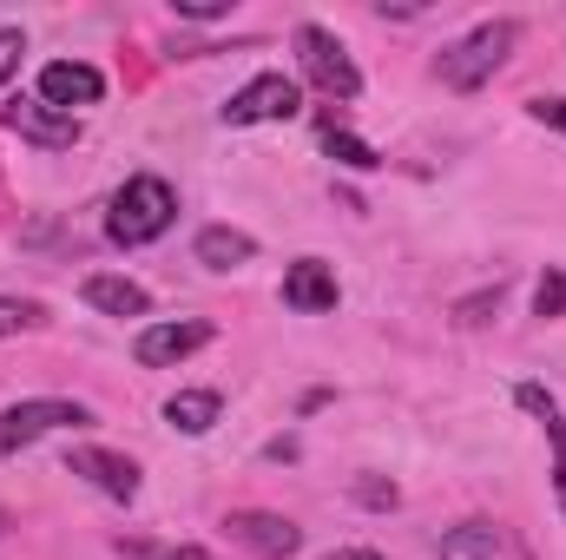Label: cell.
I'll return each mask as SVG.
<instances>
[{"instance_id":"obj_1","label":"cell","mask_w":566,"mask_h":560,"mask_svg":"<svg viewBox=\"0 0 566 560\" xmlns=\"http://www.w3.org/2000/svg\"><path fill=\"white\" fill-rule=\"evenodd\" d=\"M514 40H521V20H481L468 40L441 46V60H434V80H441L448 93H481V86H488L501 66H507Z\"/></svg>"},{"instance_id":"obj_2","label":"cell","mask_w":566,"mask_h":560,"mask_svg":"<svg viewBox=\"0 0 566 560\" xmlns=\"http://www.w3.org/2000/svg\"><path fill=\"white\" fill-rule=\"evenodd\" d=\"M171 218H178V191L158 178V172H139V178H126L119 191H113V211H106V238L113 245H151V238H165L171 231Z\"/></svg>"},{"instance_id":"obj_3","label":"cell","mask_w":566,"mask_h":560,"mask_svg":"<svg viewBox=\"0 0 566 560\" xmlns=\"http://www.w3.org/2000/svg\"><path fill=\"white\" fill-rule=\"evenodd\" d=\"M296 60H303V80H310V86H323L329 100H356V93H363L356 60H349V46H343L329 27L303 20V27H296Z\"/></svg>"},{"instance_id":"obj_4","label":"cell","mask_w":566,"mask_h":560,"mask_svg":"<svg viewBox=\"0 0 566 560\" xmlns=\"http://www.w3.org/2000/svg\"><path fill=\"white\" fill-rule=\"evenodd\" d=\"M86 403H66V396H40V403H13V409H0V462L7 455H20V448H33L40 435H53V428H86Z\"/></svg>"},{"instance_id":"obj_5","label":"cell","mask_w":566,"mask_h":560,"mask_svg":"<svg viewBox=\"0 0 566 560\" xmlns=\"http://www.w3.org/2000/svg\"><path fill=\"white\" fill-rule=\"evenodd\" d=\"M224 528H231L238 548H251L258 560H290L303 548V528H296L290 515H271V508H238Z\"/></svg>"},{"instance_id":"obj_6","label":"cell","mask_w":566,"mask_h":560,"mask_svg":"<svg viewBox=\"0 0 566 560\" xmlns=\"http://www.w3.org/2000/svg\"><path fill=\"white\" fill-rule=\"evenodd\" d=\"M296 106H303L296 80H283V73H258L244 93H231V106H224V126H264V120H290Z\"/></svg>"},{"instance_id":"obj_7","label":"cell","mask_w":566,"mask_h":560,"mask_svg":"<svg viewBox=\"0 0 566 560\" xmlns=\"http://www.w3.org/2000/svg\"><path fill=\"white\" fill-rule=\"evenodd\" d=\"M0 126L20 133V139H33V145H46V152L80 145V120L60 113V106H46V100H7V106H0Z\"/></svg>"},{"instance_id":"obj_8","label":"cell","mask_w":566,"mask_h":560,"mask_svg":"<svg viewBox=\"0 0 566 560\" xmlns=\"http://www.w3.org/2000/svg\"><path fill=\"white\" fill-rule=\"evenodd\" d=\"M205 343H211V323L178 317V323H145L139 343H133V356H139V370H171V363H185V356L205 350Z\"/></svg>"},{"instance_id":"obj_9","label":"cell","mask_w":566,"mask_h":560,"mask_svg":"<svg viewBox=\"0 0 566 560\" xmlns=\"http://www.w3.org/2000/svg\"><path fill=\"white\" fill-rule=\"evenodd\" d=\"M40 100L60 106V113H73V106H99V100H106V73L86 66V60H53V66H40Z\"/></svg>"},{"instance_id":"obj_10","label":"cell","mask_w":566,"mask_h":560,"mask_svg":"<svg viewBox=\"0 0 566 560\" xmlns=\"http://www.w3.org/2000/svg\"><path fill=\"white\" fill-rule=\"evenodd\" d=\"M66 475H86L99 495L113 501H139V462L133 455H113V448H73L66 455Z\"/></svg>"},{"instance_id":"obj_11","label":"cell","mask_w":566,"mask_h":560,"mask_svg":"<svg viewBox=\"0 0 566 560\" xmlns=\"http://www.w3.org/2000/svg\"><path fill=\"white\" fill-rule=\"evenodd\" d=\"M336 271L323 265V258H296L290 271H283V303L290 310H303V317H323V310H336Z\"/></svg>"},{"instance_id":"obj_12","label":"cell","mask_w":566,"mask_h":560,"mask_svg":"<svg viewBox=\"0 0 566 560\" xmlns=\"http://www.w3.org/2000/svg\"><path fill=\"white\" fill-rule=\"evenodd\" d=\"M514 403L541 422L547 442H554V501H560V515H566V416H560V403H554V390H541V383H521Z\"/></svg>"},{"instance_id":"obj_13","label":"cell","mask_w":566,"mask_h":560,"mask_svg":"<svg viewBox=\"0 0 566 560\" xmlns=\"http://www.w3.org/2000/svg\"><path fill=\"white\" fill-rule=\"evenodd\" d=\"M191 258H198L205 271H238V265L258 258V238H251V231H231V225H205L198 245H191Z\"/></svg>"},{"instance_id":"obj_14","label":"cell","mask_w":566,"mask_h":560,"mask_svg":"<svg viewBox=\"0 0 566 560\" xmlns=\"http://www.w3.org/2000/svg\"><path fill=\"white\" fill-rule=\"evenodd\" d=\"M80 297H86L93 310H106V317H145V310H151L145 283H133V278H113V271H93V278L80 283Z\"/></svg>"},{"instance_id":"obj_15","label":"cell","mask_w":566,"mask_h":560,"mask_svg":"<svg viewBox=\"0 0 566 560\" xmlns=\"http://www.w3.org/2000/svg\"><path fill=\"white\" fill-rule=\"evenodd\" d=\"M224 416V396L218 390H178L171 403H165V422L178 428V435H205V428H218Z\"/></svg>"},{"instance_id":"obj_16","label":"cell","mask_w":566,"mask_h":560,"mask_svg":"<svg viewBox=\"0 0 566 560\" xmlns=\"http://www.w3.org/2000/svg\"><path fill=\"white\" fill-rule=\"evenodd\" d=\"M434 554L441 560H494V528L488 521H461V528H448L434 541Z\"/></svg>"},{"instance_id":"obj_17","label":"cell","mask_w":566,"mask_h":560,"mask_svg":"<svg viewBox=\"0 0 566 560\" xmlns=\"http://www.w3.org/2000/svg\"><path fill=\"white\" fill-rule=\"evenodd\" d=\"M323 152H329L343 172H376V165H382V158H376V145L356 139V133H343L336 120H323Z\"/></svg>"},{"instance_id":"obj_18","label":"cell","mask_w":566,"mask_h":560,"mask_svg":"<svg viewBox=\"0 0 566 560\" xmlns=\"http://www.w3.org/2000/svg\"><path fill=\"white\" fill-rule=\"evenodd\" d=\"M40 323H46V303H33V297H0V336L40 330Z\"/></svg>"},{"instance_id":"obj_19","label":"cell","mask_w":566,"mask_h":560,"mask_svg":"<svg viewBox=\"0 0 566 560\" xmlns=\"http://www.w3.org/2000/svg\"><path fill=\"white\" fill-rule=\"evenodd\" d=\"M534 310L541 317H566V271H547V278L534 283Z\"/></svg>"},{"instance_id":"obj_20","label":"cell","mask_w":566,"mask_h":560,"mask_svg":"<svg viewBox=\"0 0 566 560\" xmlns=\"http://www.w3.org/2000/svg\"><path fill=\"white\" fill-rule=\"evenodd\" d=\"M488 310H501V283H488V290L461 297V303H454V323H488Z\"/></svg>"},{"instance_id":"obj_21","label":"cell","mask_w":566,"mask_h":560,"mask_svg":"<svg viewBox=\"0 0 566 560\" xmlns=\"http://www.w3.org/2000/svg\"><path fill=\"white\" fill-rule=\"evenodd\" d=\"M356 501H363V508H396V501H402V488H396V481H382V475H363V481H356Z\"/></svg>"},{"instance_id":"obj_22","label":"cell","mask_w":566,"mask_h":560,"mask_svg":"<svg viewBox=\"0 0 566 560\" xmlns=\"http://www.w3.org/2000/svg\"><path fill=\"white\" fill-rule=\"evenodd\" d=\"M231 7H238V0H171L178 20H231Z\"/></svg>"},{"instance_id":"obj_23","label":"cell","mask_w":566,"mask_h":560,"mask_svg":"<svg viewBox=\"0 0 566 560\" xmlns=\"http://www.w3.org/2000/svg\"><path fill=\"white\" fill-rule=\"evenodd\" d=\"M20 53H27V33L20 27H0V86L20 73Z\"/></svg>"},{"instance_id":"obj_24","label":"cell","mask_w":566,"mask_h":560,"mask_svg":"<svg viewBox=\"0 0 566 560\" xmlns=\"http://www.w3.org/2000/svg\"><path fill=\"white\" fill-rule=\"evenodd\" d=\"M527 113H534L541 126H560V133H566V100H560V93H541V100H527Z\"/></svg>"},{"instance_id":"obj_25","label":"cell","mask_w":566,"mask_h":560,"mask_svg":"<svg viewBox=\"0 0 566 560\" xmlns=\"http://www.w3.org/2000/svg\"><path fill=\"white\" fill-rule=\"evenodd\" d=\"M264 455H271V462H296V442H290V435H277V442H271Z\"/></svg>"},{"instance_id":"obj_26","label":"cell","mask_w":566,"mask_h":560,"mask_svg":"<svg viewBox=\"0 0 566 560\" xmlns=\"http://www.w3.org/2000/svg\"><path fill=\"white\" fill-rule=\"evenodd\" d=\"M323 560H382L376 548H336V554H323Z\"/></svg>"},{"instance_id":"obj_27","label":"cell","mask_w":566,"mask_h":560,"mask_svg":"<svg viewBox=\"0 0 566 560\" xmlns=\"http://www.w3.org/2000/svg\"><path fill=\"white\" fill-rule=\"evenodd\" d=\"M158 560H211V548H171V554H158Z\"/></svg>"},{"instance_id":"obj_28","label":"cell","mask_w":566,"mask_h":560,"mask_svg":"<svg viewBox=\"0 0 566 560\" xmlns=\"http://www.w3.org/2000/svg\"><path fill=\"white\" fill-rule=\"evenodd\" d=\"M0 535H7V508H0Z\"/></svg>"}]
</instances>
